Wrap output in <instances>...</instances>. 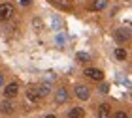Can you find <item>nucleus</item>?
Returning <instances> with one entry per match:
<instances>
[{"mask_svg": "<svg viewBox=\"0 0 132 118\" xmlns=\"http://www.w3.org/2000/svg\"><path fill=\"white\" fill-rule=\"evenodd\" d=\"M13 15V6L11 4H0V21H10Z\"/></svg>", "mask_w": 132, "mask_h": 118, "instance_id": "obj_1", "label": "nucleus"}, {"mask_svg": "<svg viewBox=\"0 0 132 118\" xmlns=\"http://www.w3.org/2000/svg\"><path fill=\"white\" fill-rule=\"evenodd\" d=\"M115 38H117V41L123 43V41H127L130 38V30H128V28H119V30L115 32Z\"/></svg>", "mask_w": 132, "mask_h": 118, "instance_id": "obj_6", "label": "nucleus"}, {"mask_svg": "<svg viewBox=\"0 0 132 118\" xmlns=\"http://www.w3.org/2000/svg\"><path fill=\"white\" fill-rule=\"evenodd\" d=\"M51 2H55V4H66L68 0H51Z\"/></svg>", "mask_w": 132, "mask_h": 118, "instance_id": "obj_17", "label": "nucleus"}, {"mask_svg": "<svg viewBox=\"0 0 132 118\" xmlns=\"http://www.w3.org/2000/svg\"><path fill=\"white\" fill-rule=\"evenodd\" d=\"M45 118H57V116H55V114H47Z\"/></svg>", "mask_w": 132, "mask_h": 118, "instance_id": "obj_20", "label": "nucleus"}, {"mask_svg": "<svg viewBox=\"0 0 132 118\" xmlns=\"http://www.w3.org/2000/svg\"><path fill=\"white\" fill-rule=\"evenodd\" d=\"M106 6H108V0H94L91 8H93V9H96V11H100V9H104Z\"/></svg>", "mask_w": 132, "mask_h": 118, "instance_id": "obj_11", "label": "nucleus"}, {"mask_svg": "<svg viewBox=\"0 0 132 118\" xmlns=\"http://www.w3.org/2000/svg\"><path fill=\"white\" fill-rule=\"evenodd\" d=\"M76 96L79 98V99H83V101H85V99H89L91 92H89V88H87V86H83V84H77V86H76Z\"/></svg>", "mask_w": 132, "mask_h": 118, "instance_id": "obj_4", "label": "nucleus"}, {"mask_svg": "<svg viewBox=\"0 0 132 118\" xmlns=\"http://www.w3.org/2000/svg\"><path fill=\"white\" fill-rule=\"evenodd\" d=\"M115 58L117 60H127V51L125 49H115Z\"/></svg>", "mask_w": 132, "mask_h": 118, "instance_id": "obj_13", "label": "nucleus"}, {"mask_svg": "<svg viewBox=\"0 0 132 118\" xmlns=\"http://www.w3.org/2000/svg\"><path fill=\"white\" fill-rule=\"evenodd\" d=\"M17 92H19V86H17V82H10V84L6 86V90H4V98H6V99L15 98Z\"/></svg>", "mask_w": 132, "mask_h": 118, "instance_id": "obj_3", "label": "nucleus"}, {"mask_svg": "<svg viewBox=\"0 0 132 118\" xmlns=\"http://www.w3.org/2000/svg\"><path fill=\"white\" fill-rule=\"evenodd\" d=\"M76 58H77V62H81V64L89 62V55H87V52H77V55H76Z\"/></svg>", "mask_w": 132, "mask_h": 118, "instance_id": "obj_14", "label": "nucleus"}, {"mask_svg": "<svg viewBox=\"0 0 132 118\" xmlns=\"http://www.w3.org/2000/svg\"><path fill=\"white\" fill-rule=\"evenodd\" d=\"M100 92H102V94H108V92H110V86H108V84H102V86H100Z\"/></svg>", "mask_w": 132, "mask_h": 118, "instance_id": "obj_16", "label": "nucleus"}, {"mask_svg": "<svg viewBox=\"0 0 132 118\" xmlns=\"http://www.w3.org/2000/svg\"><path fill=\"white\" fill-rule=\"evenodd\" d=\"M36 90H38V94H40V98H45L47 94L51 92V84H49V82H42V84H40L38 88H36Z\"/></svg>", "mask_w": 132, "mask_h": 118, "instance_id": "obj_8", "label": "nucleus"}, {"mask_svg": "<svg viewBox=\"0 0 132 118\" xmlns=\"http://www.w3.org/2000/svg\"><path fill=\"white\" fill-rule=\"evenodd\" d=\"M30 2H32V0H21V4H23V6H28Z\"/></svg>", "mask_w": 132, "mask_h": 118, "instance_id": "obj_18", "label": "nucleus"}, {"mask_svg": "<svg viewBox=\"0 0 132 118\" xmlns=\"http://www.w3.org/2000/svg\"><path fill=\"white\" fill-rule=\"evenodd\" d=\"M113 118H128V114H127V113H123V111H119V113L113 114Z\"/></svg>", "mask_w": 132, "mask_h": 118, "instance_id": "obj_15", "label": "nucleus"}, {"mask_svg": "<svg viewBox=\"0 0 132 118\" xmlns=\"http://www.w3.org/2000/svg\"><path fill=\"white\" fill-rule=\"evenodd\" d=\"M0 111H2L4 114H11V113L15 111V107H13V103H11V101L4 99V101H2V105H0Z\"/></svg>", "mask_w": 132, "mask_h": 118, "instance_id": "obj_7", "label": "nucleus"}, {"mask_svg": "<svg viewBox=\"0 0 132 118\" xmlns=\"http://www.w3.org/2000/svg\"><path fill=\"white\" fill-rule=\"evenodd\" d=\"M2 84H4V75L0 73V86H2Z\"/></svg>", "mask_w": 132, "mask_h": 118, "instance_id": "obj_19", "label": "nucleus"}, {"mask_svg": "<svg viewBox=\"0 0 132 118\" xmlns=\"http://www.w3.org/2000/svg\"><path fill=\"white\" fill-rule=\"evenodd\" d=\"M98 118H111L110 107H108V105H100L98 107Z\"/></svg>", "mask_w": 132, "mask_h": 118, "instance_id": "obj_10", "label": "nucleus"}, {"mask_svg": "<svg viewBox=\"0 0 132 118\" xmlns=\"http://www.w3.org/2000/svg\"><path fill=\"white\" fill-rule=\"evenodd\" d=\"M85 75L89 79H93V81H102V79H104V73H102L100 69H96V68H87Z\"/></svg>", "mask_w": 132, "mask_h": 118, "instance_id": "obj_2", "label": "nucleus"}, {"mask_svg": "<svg viewBox=\"0 0 132 118\" xmlns=\"http://www.w3.org/2000/svg\"><path fill=\"white\" fill-rule=\"evenodd\" d=\"M55 101H57L59 105H62V103L68 101V90H66V88H59V90H57V94H55Z\"/></svg>", "mask_w": 132, "mask_h": 118, "instance_id": "obj_5", "label": "nucleus"}, {"mask_svg": "<svg viewBox=\"0 0 132 118\" xmlns=\"http://www.w3.org/2000/svg\"><path fill=\"white\" fill-rule=\"evenodd\" d=\"M83 116H85V113H83L81 107H74V109H70V113H68V118H83Z\"/></svg>", "mask_w": 132, "mask_h": 118, "instance_id": "obj_9", "label": "nucleus"}, {"mask_svg": "<svg viewBox=\"0 0 132 118\" xmlns=\"http://www.w3.org/2000/svg\"><path fill=\"white\" fill-rule=\"evenodd\" d=\"M27 96H28V99L30 101H40V94H38V90H34V88H30V90H27Z\"/></svg>", "mask_w": 132, "mask_h": 118, "instance_id": "obj_12", "label": "nucleus"}]
</instances>
